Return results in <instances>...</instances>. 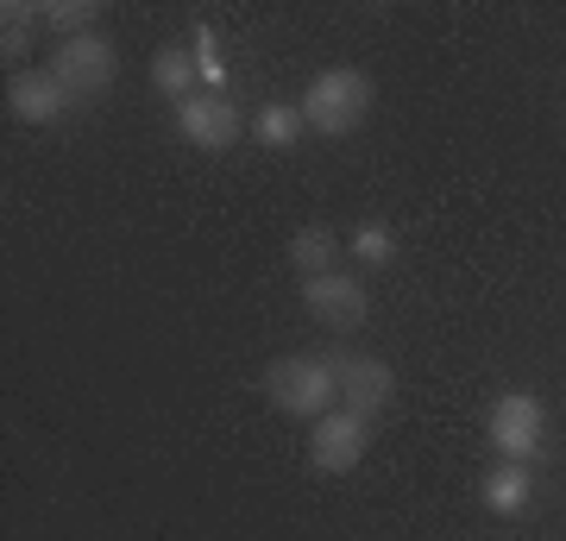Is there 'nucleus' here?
I'll return each instance as SVG.
<instances>
[{
    "mask_svg": "<svg viewBox=\"0 0 566 541\" xmlns=\"http://www.w3.org/2000/svg\"><path fill=\"white\" fill-rule=\"evenodd\" d=\"M371 101H378L371 76L353 70V63H334V70H322V76L308 82V95L296 101V107H303V121L315 126L322 139H346V133H359L365 126Z\"/></svg>",
    "mask_w": 566,
    "mask_h": 541,
    "instance_id": "obj_1",
    "label": "nucleus"
},
{
    "mask_svg": "<svg viewBox=\"0 0 566 541\" xmlns=\"http://www.w3.org/2000/svg\"><path fill=\"white\" fill-rule=\"evenodd\" d=\"M264 397H271V409H283V416L322 422L327 409L340 403V391H334L327 360H315V353H283V360L264 365Z\"/></svg>",
    "mask_w": 566,
    "mask_h": 541,
    "instance_id": "obj_2",
    "label": "nucleus"
},
{
    "mask_svg": "<svg viewBox=\"0 0 566 541\" xmlns=\"http://www.w3.org/2000/svg\"><path fill=\"white\" fill-rule=\"evenodd\" d=\"M327 372H334V391H340V409L353 416H385L397 403V372L371 353H327Z\"/></svg>",
    "mask_w": 566,
    "mask_h": 541,
    "instance_id": "obj_3",
    "label": "nucleus"
},
{
    "mask_svg": "<svg viewBox=\"0 0 566 541\" xmlns=\"http://www.w3.org/2000/svg\"><path fill=\"white\" fill-rule=\"evenodd\" d=\"M303 309L322 321L327 334H359L365 321H371V290H365L359 278L327 271V278H308L303 283Z\"/></svg>",
    "mask_w": 566,
    "mask_h": 541,
    "instance_id": "obj_4",
    "label": "nucleus"
},
{
    "mask_svg": "<svg viewBox=\"0 0 566 541\" xmlns=\"http://www.w3.org/2000/svg\"><path fill=\"white\" fill-rule=\"evenodd\" d=\"M485 435H491V447H497L504 460L528 466V454L542 447V397H535V391H504V397L491 403Z\"/></svg>",
    "mask_w": 566,
    "mask_h": 541,
    "instance_id": "obj_5",
    "label": "nucleus"
},
{
    "mask_svg": "<svg viewBox=\"0 0 566 541\" xmlns=\"http://www.w3.org/2000/svg\"><path fill=\"white\" fill-rule=\"evenodd\" d=\"M365 441H371V422L353 416V409H327V416L315 422L308 466H315V472H327V479H340V472H353V466L365 460Z\"/></svg>",
    "mask_w": 566,
    "mask_h": 541,
    "instance_id": "obj_6",
    "label": "nucleus"
},
{
    "mask_svg": "<svg viewBox=\"0 0 566 541\" xmlns=\"http://www.w3.org/2000/svg\"><path fill=\"white\" fill-rule=\"evenodd\" d=\"M177 133L196 152H233L240 145V133H245V121H240V107L227 95H189V101H177Z\"/></svg>",
    "mask_w": 566,
    "mask_h": 541,
    "instance_id": "obj_7",
    "label": "nucleus"
},
{
    "mask_svg": "<svg viewBox=\"0 0 566 541\" xmlns=\"http://www.w3.org/2000/svg\"><path fill=\"white\" fill-rule=\"evenodd\" d=\"M120 58H114V44L102 32H82V39H63L57 44V63H51V76L70 89V95H102L107 82H114Z\"/></svg>",
    "mask_w": 566,
    "mask_h": 541,
    "instance_id": "obj_8",
    "label": "nucleus"
},
{
    "mask_svg": "<svg viewBox=\"0 0 566 541\" xmlns=\"http://www.w3.org/2000/svg\"><path fill=\"white\" fill-rule=\"evenodd\" d=\"M70 101L76 95H70L51 70H25V76H13V89H7V107H13V121H25V126H51Z\"/></svg>",
    "mask_w": 566,
    "mask_h": 541,
    "instance_id": "obj_9",
    "label": "nucleus"
},
{
    "mask_svg": "<svg viewBox=\"0 0 566 541\" xmlns=\"http://www.w3.org/2000/svg\"><path fill=\"white\" fill-rule=\"evenodd\" d=\"M528 498H535V479H528L523 460H504L485 479V510H491V517H523Z\"/></svg>",
    "mask_w": 566,
    "mask_h": 541,
    "instance_id": "obj_10",
    "label": "nucleus"
},
{
    "mask_svg": "<svg viewBox=\"0 0 566 541\" xmlns=\"http://www.w3.org/2000/svg\"><path fill=\"white\" fill-rule=\"evenodd\" d=\"M151 82H158L170 101L202 95V70H196V58H189V44H164L158 58H151Z\"/></svg>",
    "mask_w": 566,
    "mask_h": 541,
    "instance_id": "obj_11",
    "label": "nucleus"
},
{
    "mask_svg": "<svg viewBox=\"0 0 566 541\" xmlns=\"http://www.w3.org/2000/svg\"><path fill=\"white\" fill-rule=\"evenodd\" d=\"M303 107H290V101H264L259 121H252V133H259V145H271V152H290V145H303Z\"/></svg>",
    "mask_w": 566,
    "mask_h": 541,
    "instance_id": "obj_12",
    "label": "nucleus"
},
{
    "mask_svg": "<svg viewBox=\"0 0 566 541\" xmlns=\"http://www.w3.org/2000/svg\"><path fill=\"white\" fill-rule=\"evenodd\" d=\"M32 25H44L39 0H7V7H0V58L7 63L32 51Z\"/></svg>",
    "mask_w": 566,
    "mask_h": 541,
    "instance_id": "obj_13",
    "label": "nucleus"
},
{
    "mask_svg": "<svg viewBox=\"0 0 566 541\" xmlns=\"http://www.w3.org/2000/svg\"><path fill=\"white\" fill-rule=\"evenodd\" d=\"M290 264L303 271V283L327 278V271H334V233H327V227H296V233H290Z\"/></svg>",
    "mask_w": 566,
    "mask_h": 541,
    "instance_id": "obj_14",
    "label": "nucleus"
},
{
    "mask_svg": "<svg viewBox=\"0 0 566 541\" xmlns=\"http://www.w3.org/2000/svg\"><path fill=\"white\" fill-rule=\"evenodd\" d=\"M39 13H44V25L57 32V44L63 39H82V32H95V20H102V7H95V0H44Z\"/></svg>",
    "mask_w": 566,
    "mask_h": 541,
    "instance_id": "obj_15",
    "label": "nucleus"
},
{
    "mask_svg": "<svg viewBox=\"0 0 566 541\" xmlns=\"http://www.w3.org/2000/svg\"><path fill=\"white\" fill-rule=\"evenodd\" d=\"M189 58H196V70H202L208 95H221V89H227V58H221V32H214L208 20L189 32Z\"/></svg>",
    "mask_w": 566,
    "mask_h": 541,
    "instance_id": "obj_16",
    "label": "nucleus"
},
{
    "mask_svg": "<svg viewBox=\"0 0 566 541\" xmlns=\"http://www.w3.org/2000/svg\"><path fill=\"white\" fill-rule=\"evenodd\" d=\"M353 252H359L365 264H390V259H397V233H390L385 221H359V233H353Z\"/></svg>",
    "mask_w": 566,
    "mask_h": 541,
    "instance_id": "obj_17",
    "label": "nucleus"
}]
</instances>
